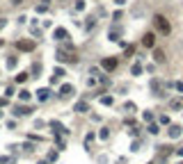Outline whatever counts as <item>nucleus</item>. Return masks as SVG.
I'll list each match as a JSON object with an SVG mask.
<instances>
[{
  "label": "nucleus",
  "mask_w": 183,
  "mask_h": 164,
  "mask_svg": "<svg viewBox=\"0 0 183 164\" xmlns=\"http://www.w3.org/2000/svg\"><path fill=\"white\" fill-rule=\"evenodd\" d=\"M153 25H156V30L160 32V34H165V36L172 32V25H169V20L165 18L162 14H156V16H153Z\"/></svg>",
  "instance_id": "nucleus-1"
},
{
  "label": "nucleus",
  "mask_w": 183,
  "mask_h": 164,
  "mask_svg": "<svg viewBox=\"0 0 183 164\" xmlns=\"http://www.w3.org/2000/svg\"><path fill=\"white\" fill-rule=\"evenodd\" d=\"M142 43H144L146 48H153L156 46V34H153V32H146L144 39H142Z\"/></svg>",
  "instance_id": "nucleus-2"
},
{
  "label": "nucleus",
  "mask_w": 183,
  "mask_h": 164,
  "mask_svg": "<svg viewBox=\"0 0 183 164\" xmlns=\"http://www.w3.org/2000/svg\"><path fill=\"white\" fill-rule=\"evenodd\" d=\"M101 66H103L105 71H115V68H117V59L108 57V59H103V62H101Z\"/></svg>",
  "instance_id": "nucleus-3"
},
{
  "label": "nucleus",
  "mask_w": 183,
  "mask_h": 164,
  "mask_svg": "<svg viewBox=\"0 0 183 164\" xmlns=\"http://www.w3.org/2000/svg\"><path fill=\"white\" fill-rule=\"evenodd\" d=\"M169 107L172 109H183V96L174 98V100H169Z\"/></svg>",
  "instance_id": "nucleus-4"
},
{
  "label": "nucleus",
  "mask_w": 183,
  "mask_h": 164,
  "mask_svg": "<svg viewBox=\"0 0 183 164\" xmlns=\"http://www.w3.org/2000/svg\"><path fill=\"white\" fill-rule=\"evenodd\" d=\"M32 48H34L32 41H18V50H32Z\"/></svg>",
  "instance_id": "nucleus-5"
},
{
  "label": "nucleus",
  "mask_w": 183,
  "mask_h": 164,
  "mask_svg": "<svg viewBox=\"0 0 183 164\" xmlns=\"http://www.w3.org/2000/svg\"><path fill=\"white\" fill-rule=\"evenodd\" d=\"M169 137H172V139L181 137V125H172V128H169Z\"/></svg>",
  "instance_id": "nucleus-6"
},
{
  "label": "nucleus",
  "mask_w": 183,
  "mask_h": 164,
  "mask_svg": "<svg viewBox=\"0 0 183 164\" xmlns=\"http://www.w3.org/2000/svg\"><path fill=\"white\" fill-rule=\"evenodd\" d=\"M55 39H57V41H67L69 39L67 30H55Z\"/></svg>",
  "instance_id": "nucleus-7"
},
{
  "label": "nucleus",
  "mask_w": 183,
  "mask_h": 164,
  "mask_svg": "<svg viewBox=\"0 0 183 164\" xmlns=\"http://www.w3.org/2000/svg\"><path fill=\"white\" fill-rule=\"evenodd\" d=\"M71 91H73L71 84H64V87H62V98H69V96H71Z\"/></svg>",
  "instance_id": "nucleus-8"
},
{
  "label": "nucleus",
  "mask_w": 183,
  "mask_h": 164,
  "mask_svg": "<svg viewBox=\"0 0 183 164\" xmlns=\"http://www.w3.org/2000/svg\"><path fill=\"white\" fill-rule=\"evenodd\" d=\"M153 57H156V62H160V64L165 62V52H162V50H156V52H153Z\"/></svg>",
  "instance_id": "nucleus-9"
},
{
  "label": "nucleus",
  "mask_w": 183,
  "mask_h": 164,
  "mask_svg": "<svg viewBox=\"0 0 183 164\" xmlns=\"http://www.w3.org/2000/svg\"><path fill=\"white\" fill-rule=\"evenodd\" d=\"M48 89H41V91H39V100H48Z\"/></svg>",
  "instance_id": "nucleus-10"
},
{
  "label": "nucleus",
  "mask_w": 183,
  "mask_h": 164,
  "mask_svg": "<svg viewBox=\"0 0 183 164\" xmlns=\"http://www.w3.org/2000/svg\"><path fill=\"white\" fill-rule=\"evenodd\" d=\"M149 132H151V134H158V132H160V128H158V125H149Z\"/></svg>",
  "instance_id": "nucleus-11"
},
{
  "label": "nucleus",
  "mask_w": 183,
  "mask_h": 164,
  "mask_svg": "<svg viewBox=\"0 0 183 164\" xmlns=\"http://www.w3.org/2000/svg\"><path fill=\"white\" fill-rule=\"evenodd\" d=\"M0 27H2V18H0Z\"/></svg>",
  "instance_id": "nucleus-12"
}]
</instances>
